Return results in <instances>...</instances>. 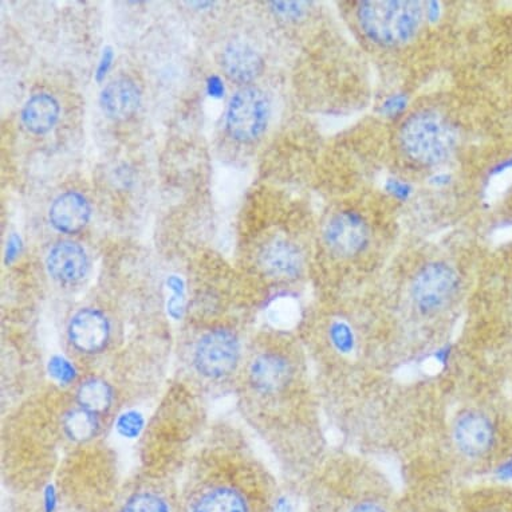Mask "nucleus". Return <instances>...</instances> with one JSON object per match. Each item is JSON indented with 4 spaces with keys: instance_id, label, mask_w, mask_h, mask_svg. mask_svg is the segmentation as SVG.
Returning a JSON list of instances; mask_svg holds the SVG:
<instances>
[{
    "instance_id": "9",
    "label": "nucleus",
    "mask_w": 512,
    "mask_h": 512,
    "mask_svg": "<svg viewBox=\"0 0 512 512\" xmlns=\"http://www.w3.org/2000/svg\"><path fill=\"white\" fill-rule=\"evenodd\" d=\"M46 265L51 277L61 283L81 281L89 269L88 255L84 248L69 240L51 248Z\"/></svg>"
},
{
    "instance_id": "8",
    "label": "nucleus",
    "mask_w": 512,
    "mask_h": 512,
    "mask_svg": "<svg viewBox=\"0 0 512 512\" xmlns=\"http://www.w3.org/2000/svg\"><path fill=\"white\" fill-rule=\"evenodd\" d=\"M109 333L108 319L97 310H81L70 321V341L84 353H97L104 349Z\"/></svg>"
},
{
    "instance_id": "7",
    "label": "nucleus",
    "mask_w": 512,
    "mask_h": 512,
    "mask_svg": "<svg viewBox=\"0 0 512 512\" xmlns=\"http://www.w3.org/2000/svg\"><path fill=\"white\" fill-rule=\"evenodd\" d=\"M454 436L456 447L462 454L479 458L490 451L494 429L486 416L478 412H467L456 421Z\"/></svg>"
},
{
    "instance_id": "13",
    "label": "nucleus",
    "mask_w": 512,
    "mask_h": 512,
    "mask_svg": "<svg viewBox=\"0 0 512 512\" xmlns=\"http://www.w3.org/2000/svg\"><path fill=\"white\" fill-rule=\"evenodd\" d=\"M222 61L224 72L239 84L255 81L265 68L261 55L246 42L230 43L224 50Z\"/></svg>"
},
{
    "instance_id": "22",
    "label": "nucleus",
    "mask_w": 512,
    "mask_h": 512,
    "mask_svg": "<svg viewBox=\"0 0 512 512\" xmlns=\"http://www.w3.org/2000/svg\"><path fill=\"white\" fill-rule=\"evenodd\" d=\"M208 93L212 97H222L224 93V86L219 77H211L208 80Z\"/></svg>"
},
{
    "instance_id": "6",
    "label": "nucleus",
    "mask_w": 512,
    "mask_h": 512,
    "mask_svg": "<svg viewBox=\"0 0 512 512\" xmlns=\"http://www.w3.org/2000/svg\"><path fill=\"white\" fill-rule=\"evenodd\" d=\"M368 238V226L353 212H341L334 216L325 230V240L330 251L345 258L360 254Z\"/></svg>"
},
{
    "instance_id": "21",
    "label": "nucleus",
    "mask_w": 512,
    "mask_h": 512,
    "mask_svg": "<svg viewBox=\"0 0 512 512\" xmlns=\"http://www.w3.org/2000/svg\"><path fill=\"white\" fill-rule=\"evenodd\" d=\"M112 59L113 51L108 47V49L104 50V54H102L100 68H98L97 73V80H101V78L105 76L106 72H108L109 66L112 65Z\"/></svg>"
},
{
    "instance_id": "14",
    "label": "nucleus",
    "mask_w": 512,
    "mask_h": 512,
    "mask_svg": "<svg viewBox=\"0 0 512 512\" xmlns=\"http://www.w3.org/2000/svg\"><path fill=\"white\" fill-rule=\"evenodd\" d=\"M291 368L285 358L263 354L252 362L250 378L258 391L273 393L285 388L290 381Z\"/></svg>"
},
{
    "instance_id": "11",
    "label": "nucleus",
    "mask_w": 512,
    "mask_h": 512,
    "mask_svg": "<svg viewBox=\"0 0 512 512\" xmlns=\"http://www.w3.org/2000/svg\"><path fill=\"white\" fill-rule=\"evenodd\" d=\"M259 265L270 277L293 279L301 274L303 261L298 248L287 240L275 239L259 252Z\"/></svg>"
},
{
    "instance_id": "20",
    "label": "nucleus",
    "mask_w": 512,
    "mask_h": 512,
    "mask_svg": "<svg viewBox=\"0 0 512 512\" xmlns=\"http://www.w3.org/2000/svg\"><path fill=\"white\" fill-rule=\"evenodd\" d=\"M305 5V3H286V2H277L273 3V6L275 7V11H277L278 14L283 15V17H299V14L302 13L303 9H301V6Z\"/></svg>"
},
{
    "instance_id": "16",
    "label": "nucleus",
    "mask_w": 512,
    "mask_h": 512,
    "mask_svg": "<svg viewBox=\"0 0 512 512\" xmlns=\"http://www.w3.org/2000/svg\"><path fill=\"white\" fill-rule=\"evenodd\" d=\"M78 403L90 413L105 412L112 403V391L104 381H86L78 389Z\"/></svg>"
},
{
    "instance_id": "12",
    "label": "nucleus",
    "mask_w": 512,
    "mask_h": 512,
    "mask_svg": "<svg viewBox=\"0 0 512 512\" xmlns=\"http://www.w3.org/2000/svg\"><path fill=\"white\" fill-rule=\"evenodd\" d=\"M90 204L84 195L69 191L59 195L51 204L49 218L55 230L63 234H77L89 223Z\"/></svg>"
},
{
    "instance_id": "1",
    "label": "nucleus",
    "mask_w": 512,
    "mask_h": 512,
    "mask_svg": "<svg viewBox=\"0 0 512 512\" xmlns=\"http://www.w3.org/2000/svg\"><path fill=\"white\" fill-rule=\"evenodd\" d=\"M421 18L423 9L420 3L409 0H373L358 7L362 30L382 46H399L408 42L419 30Z\"/></svg>"
},
{
    "instance_id": "2",
    "label": "nucleus",
    "mask_w": 512,
    "mask_h": 512,
    "mask_svg": "<svg viewBox=\"0 0 512 512\" xmlns=\"http://www.w3.org/2000/svg\"><path fill=\"white\" fill-rule=\"evenodd\" d=\"M455 143L456 136L451 126L437 114H416L401 129L404 152L419 164L443 163L454 151Z\"/></svg>"
},
{
    "instance_id": "5",
    "label": "nucleus",
    "mask_w": 512,
    "mask_h": 512,
    "mask_svg": "<svg viewBox=\"0 0 512 512\" xmlns=\"http://www.w3.org/2000/svg\"><path fill=\"white\" fill-rule=\"evenodd\" d=\"M239 360V342L228 330H214L199 341L195 365L199 373L210 378H222L234 372Z\"/></svg>"
},
{
    "instance_id": "15",
    "label": "nucleus",
    "mask_w": 512,
    "mask_h": 512,
    "mask_svg": "<svg viewBox=\"0 0 512 512\" xmlns=\"http://www.w3.org/2000/svg\"><path fill=\"white\" fill-rule=\"evenodd\" d=\"M59 112L61 108L53 96L46 93L35 94L23 108V125L34 135H45L57 124Z\"/></svg>"
},
{
    "instance_id": "18",
    "label": "nucleus",
    "mask_w": 512,
    "mask_h": 512,
    "mask_svg": "<svg viewBox=\"0 0 512 512\" xmlns=\"http://www.w3.org/2000/svg\"><path fill=\"white\" fill-rule=\"evenodd\" d=\"M65 431L73 440L86 441L96 435L98 424L94 413L77 409L65 417Z\"/></svg>"
},
{
    "instance_id": "10",
    "label": "nucleus",
    "mask_w": 512,
    "mask_h": 512,
    "mask_svg": "<svg viewBox=\"0 0 512 512\" xmlns=\"http://www.w3.org/2000/svg\"><path fill=\"white\" fill-rule=\"evenodd\" d=\"M101 108L114 121L135 116L141 104L139 86L131 78L121 77L109 82L101 93Z\"/></svg>"
},
{
    "instance_id": "19",
    "label": "nucleus",
    "mask_w": 512,
    "mask_h": 512,
    "mask_svg": "<svg viewBox=\"0 0 512 512\" xmlns=\"http://www.w3.org/2000/svg\"><path fill=\"white\" fill-rule=\"evenodd\" d=\"M299 318V310L297 303L290 299H281L275 302L269 310V319L275 328L287 330L293 328L297 324Z\"/></svg>"
},
{
    "instance_id": "3",
    "label": "nucleus",
    "mask_w": 512,
    "mask_h": 512,
    "mask_svg": "<svg viewBox=\"0 0 512 512\" xmlns=\"http://www.w3.org/2000/svg\"><path fill=\"white\" fill-rule=\"evenodd\" d=\"M269 117L267 94L256 86H244L234 94L228 106V133L239 143H252L265 132Z\"/></svg>"
},
{
    "instance_id": "4",
    "label": "nucleus",
    "mask_w": 512,
    "mask_h": 512,
    "mask_svg": "<svg viewBox=\"0 0 512 512\" xmlns=\"http://www.w3.org/2000/svg\"><path fill=\"white\" fill-rule=\"evenodd\" d=\"M459 290V277L445 263H431L417 274L413 283V299L425 314L445 309Z\"/></svg>"
},
{
    "instance_id": "17",
    "label": "nucleus",
    "mask_w": 512,
    "mask_h": 512,
    "mask_svg": "<svg viewBox=\"0 0 512 512\" xmlns=\"http://www.w3.org/2000/svg\"><path fill=\"white\" fill-rule=\"evenodd\" d=\"M120 512H172V508L159 492L141 490L126 498Z\"/></svg>"
}]
</instances>
